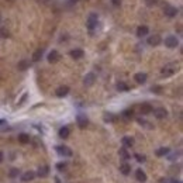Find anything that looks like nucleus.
<instances>
[{"instance_id":"nucleus-26","label":"nucleus","mask_w":183,"mask_h":183,"mask_svg":"<svg viewBox=\"0 0 183 183\" xmlns=\"http://www.w3.org/2000/svg\"><path fill=\"white\" fill-rule=\"evenodd\" d=\"M117 90L118 92H127V90H130V88H128L127 83H124V82H120V83L117 84Z\"/></svg>"},{"instance_id":"nucleus-38","label":"nucleus","mask_w":183,"mask_h":183,"mask_svg":"<svg viewBox=\"0 0 183 183\" xmlns=\"http://www.w3.org/2000/svg\"><path fill=\"white\" fill-rule=\"evenodd\" d=\"M111 3H113L114 6H120V4H121V0H111Z\"/></svg>"},{"instance_id":"nucleus-23","label":"nucleus","mask_w":183,"mask_h":183,"mask_svg":"<svg viewBox=\"0 0 183 183\" xmlns=\"http://www.w3.org/2000/svg\"><path fill=\"white\" fill-rule=\"evenodd\" d=\"M42 54H44V51H42V49H37L35 52H34L33 54V61L34 62H38V61H41V58H42Z\"/></svg>"},{"instance_id":"nucleus-16","label":"nucleus","mask_w":183,"mask_h":183,"mask_svg":"<svg viewBox=\"0 0 183 183\" xmlns=\"http://www.w3.org/2000/svg\"><path fill=\"white\" fill-rule=\"evenodd\" d=\"M135 178H137V180H138V182L144 183L146 180V173L144 172L142 169H137V170H135Z\"/></svg>"},{"instance_id":"nucleus-14","label":"nucleus","mask_w":183,"mask_h":183,"mask_svg":"<svg viewBox=\"0 0 183 183\" xmlns=\"http://www.w3.org/2000/svg\"><path fill=\"white\" fill-rule=\"evenodd\" d=\"M69 55L73 59H81V58H83L84 52H83V49H81V48H76V49H72V51L69 52Z\"/></svg>"},{"instance_id":"nucleus-36","label":"nucleus","mask_w":183,"mask_h":183,"mask_svg":"<svg viewBox=\"0 0 183 183\" xmlns=\"http://www.w3.org/2000/svg\"><path fill=\"white\" fill-rule=\"evenodd\" d=\"M137 121H138L139 124H142V125H146V127H151V125L148 124V123H146V121L144 120V118H138V120H137Z\"/></svg>"},{"instance_id":"nucleus-7","label":"nucleus","mask_w":183,"mask_h":183,"mask_svg":"<svg viewBox=\"0 0 183 183\" xmlns=\"http://www.w3.org/2000/svg\"><path fill=\"white\" fill-rule=\"evenodd\" d=\"M61 59V55H59L58 51H55V49H52L49 54H48V62L51 63H56Z\"/></svg>"},{"instance_id":"nucleus-28","label":"nucleus","mask_w":183,"mask_h":183,"mask_svg":"<svg viewBox=\"0 0 183 183\" xmlns=\"http://www.w3.org/2000/svg\"><path fill=\"white\" fill-rule=\"evenodd\" d=\"M18 169L17 168H13V169H10V172H9V176H10L11 179H16V178H17L18 176Z\"/></svg>"},{"instance_id":"nucleus-32","label":"nucleus","mask_w":183,"mask_h":183,"mask_svg":"<svg viewBox=\"0 0 183 183\" xmlns=\"http://www.w3.org/2000/svg\"><path fill=\"white\" fill-rule=\"evenodd\" d=\"M135 159L139 162V163H142V162H145V161H146L145 155H141V154H135Z\"/></svg>"},{"instance_id":"nucleus-30","label":"nucleus","mask_w":183,"mask_h":183,"mask_svg":"<svg viewBox=\"0 0 183 183\" xmlns=\"http://www.w3.org/2000/svg\"><path fill=\"white\" fill-rule=\"evenodd\" d=\"M113 120H114V114H111V113H104V121H106V123H111Z\"/></svg>"},{"instance_id":"nucleus-9","label":"nucleus","mask_w":183,"mask_h":183,"mask_svg":"<svg viewBox=\"0 0 183 183\" xmlns=\"http://www.w3.org/2000/svg\"><path fill=\"white\" fill-rule=\"evenodd\" d=\"M48 173H49V166H48V165H42V166L38 168L35 175L38 176V178H45V176H48Z\"/></svg>"},{"instance_id":"nucleus-22","label":"nucleus","mask_w":183,"mask_h":183,"mask_svg":"<svg viewBox=\"0 0 183 183\" xmlns=\"http://www.w3.org/2000/svg\"><path fill=\"white\" fill-rule=\"evenodd\" d=\"M152 106L151 104H148V103H144V104H141V113L142 114H149L151 111H152Z\"/></svg>"},{"instance_id":"nucleus-4","label":"nucleus","mask_w":183,"mask_h":183,"mask_svg":"<svg viewBox=\"0 0 183 183\" xmlns=\"http://www.w3.org/2000/svg\"><path fill=\"white\" fill-rule=\"evenodd\" d=\"M178 44H179V40H178L175 35H168L165 38V45L168 48H176Z\"/></svg>"},{"instance_id":"nucleus-34","label":"nucleus","mask_w":183,"mask_h":183,"mask_svg":"<svg viewBox=\"0 0 183 183\" xmlns=\"http://www.w3.org/2000/svg\"><path fill=\"white\" fill-rule=\"evenodd\" d=\"M156 3H158V0H145V4H146V6H149V7L155 6Z\"/></svg>"},{"instance_id":"nucleus-24","label":"nucleus","mask_w":183,"mask_h":183,"mask_svg":"<svg viewBox=\"0 0 183 183\" xmlns=\"http://www.w3.org/2000/svg\"><path fill=\"white\" fill-rule=\"evenodd\" d=\"M18 141H20L21 144H28L30 142V135L28 134H26V132H23V134L18 135Z\"/></svg>"},{"instance_id":"nucleus-1","label":"nucleus","mask_w":183,"mask_h":183,"mask_svg":"<svg viewBox=\"0 0 183 183\" xmlns=\"http://www.w3.org/2000/svg\"><path fill=\"white\" fill-rule=\"evenodd\" d=\"M97 21H99L97 14H96V13H92V14L88 17V20H86V27L92 31V30H95L96 27H97Z\"/></svg>"},{"instance_id":"nucleus-25","label":"nucleus","mask_w":183,"mask_h":183,"mask_svg":"<svg viewBox=\"0 0 183 183\" xmlns=\"http://www.w3.org/2000/svg\"><path fill=\"white\" fill-rule=\"evenodd\" d=\"M118 155H120V158L125 159V161H127V159H130V156H131V155L128 154V151L125 149V148H120V151H118Z\"/></svg>"},{"instance_id":"nucleus-12","label":"nucleus","mask_w":183,"mask_h":183,"mask_svg":"<svg viewBox=\"0 0 183 183\" xmlns=\"http://www.w3.org/2000/svg\"><path fill=\"white\" fill-rule=\"evenodd\" d=\"M146 79H148V76H146V73H144V72H139V73H135V75H134V81L139 84L145 83Z\"/></svg>"},{"instance_id":"nucleus-35","label":"nucleus","mask_w":183,"mask_h":183,"mask_svg":"<svg viewBox=\"0 0 183 183\" xmlns=\"http://www.w3.org/2000/svg\"><path fill=\"white\" fill-rule=\"evenodd\" d=\"M173 182H175V179H172V178H165V179L159 180V183H173Z\"/></svg>"},{"instance_id":"nucleus-5","label":"nucleus","mask_w":183,"mask_h":183,"mask_svg":"<svg viewBox=\"0 0 183 183\" xmlns=\"http://www.w3.org/2000/svg\"><path fill=\"white\" fill-rule=\"evenodd\" d=\"M175 72H176V68L173 63H168V65H165L162 68V75H165V76H170Z\"/></svg>"},{"instance_id":"nucleus-6","label":"nucleus","mask_w":183,"mask_h":183,"mask_svg":"<svg viewBox=\"0 0 183 183\" xmlns=\"http://www.w3.org/2000/svg\"><path fill=\"white\" fill-rule=\"evenodd\" d=\"M96 82V75L93 72H89L86 76L83 77V83L84 86H92V84Z\"/></svg>"},{"instance_id":"nucleus-2","label":"nucleus","mask_w":183,"mask_h":183,"mask_svg":"<svg viewBox=\"0 0 183 183\" xmlns=\"http://www.w3.org/2000/svg\"><path fill=\"white\" fill-rule=\"evenodd\" d=\"M56 149V152H58L61 156H72V149H70L69 146H66V145H59L55 148Z\"/></svg>"},{"instance_id":"nucleus-15","label":"nucleus","mask_w":183,"mask_h":183,"mask_svg":"<svg viewBox=\"0 0 183 183\" xmlns=\"http://www.w3.org/2000/svg\"><path fill=\"white\" fill-rule=\"evenodd\" d=\"M148 33H149V28L146 26H139L138 28H137V37H139V38L148 35Z\"/></svg>"},{"instance_id":"nucleus-37","label":"nucleus","mask_w":183,"mask_h":183,"mask_svg":"<svg viewBox=\"0 0 183 183\" xmlns=\"http://www.w3.org/2000/svg\"><path fill=\"white\" fill-rule=\"evenodd\" d=\"M161 90H162V89L159 88V86H155V88L151 89V92H155V93H161Z\"/></svg>"},{"instance_id":"nucleus-27","label":"nucleus","mask_w":183,"mask_h":183,"mask_svg":"<svg viewBox=\"0 0 183 183\" xmlns=\"http://www.w3.org/2000/svg\"><path fill=\"white\" fill-rule=\"evenodd\" d=\"M9 37H10L9 30L4 28V27H2V28H0V38H9Z\"/></svg>"},{"instance_id":"nucleus-11","label":"nucleus","mask_w":183,"mask_h":183,"mask_svg":"<svg viewBox=\"0 0 183 183\" xmlns=\"http://www.w3.org/2000/svg\"><path fill=\"white\" fill-rule=\"evenodd\" d=\"M69 93V86H59L56 90H55V95L58 97H65Z\"/></svg>"},{"instance_id":"nucleus-3","label":"nucleus","mask_w":183,"mask_h":183,"mask_svg":"<svg viewBox=\"0 0 183 183\" xmlns=\"http://www.w3.org/2000/svg\"><path fill=\"white\" fill-rule=\"evenodd\" d=\"M163 13H165V16H166V17L173 18V17H176V14H178V9L173 7L172 4H166V6H165V9H163Z\"/></svg>"},{"instance_id":"nucleus-8","label":"nucleus","mask_w":183,"mask_h":183,"mask_svg":"<svg viewBox=\"0 0 183 183\" xmlns=\"http://www.w3.org/2000/svg\"><path fill=\"white\" fill-rule=\"evenodd\" d=\"M154 116L156 118H159V120H162V118L168 117V110H165L163 107H159V109H155L154 110Z\"/></svg>"},{"instance_id":"nucleus-42","label":"nucleus","mask_w":183,"mask_h":183,"mask_svg":"<svg viewBox=\"0 0 183 183\" xmlns=\"http://www.w3.org/2000/svg\"><path fill=\"white\" fill-rule=\"evenodd\" d=\"M173 183H182V182H180V180H176V179H175V182H173Z\"/></svg>"},{"instance_id":"nucleus-31","label":"nucleus","mask_w":183,"mask_h":183,"mask_svg":"<svg viewBox=\"0 0 183 183\" xmlns=\"http://www.w3.org/2000/svg\"><path fill=\"white\" fill-rule=\"evenodd\" d=\"M28 68V62L27 61H21V62L18 63V69L20 70H26Z\"/></svg>"},{"instance_id":"nucleus-13","label":"nucleus","mask_w":183,"mask_h":183,"mask_svg":"<svg viewBox=\"0 0 183 183\" xmlns=\"http://www.w3.org/2000/svg\"><path fill=\"white\" fill-rule=\"evenodd\" d=\"M162 42V38L159 35H151L149 38H148V44L151 45V47H156V45H159Z\"/></svg>"},{"instance_id":"nucleus-33","label":"nucleus","mask_w":183,"mask_h":183,"mask_svg":"<svg viewBox=\"0 0 183 183\" xmlns=\"http://www.w3.org/2000/svg\"><path fill=\"white\" fill-rule=\"evenodd\" d=\"M66 166H68V165H66L65 162H59V163H56V169H58V170H65Z\"/></svg>"},{"instance_id":"nucleus-29","label":"nucleus","mask_w":183,"mask_h":183,"mask_svg":"<svg viewBox=\"0 0 183 183\" xmlns=\"http://www.w3.org/2000/svg\"><path fill=\"white\" fill-rule=\"evenodd\" d=\"M132 116H134V110H132V109H128V110H125L124 113H123V117H124V118H131Z\"/></svg>"},{"instance_id":"nucleus-41","label":"nucleus","mask_w":183,"mask_h":183,"mask_svg":"<svg viewBox=\"0 0 183 183\" xmlns=\"http://www.w3.org/2000/svg\"><path fill=\"white\" fill-rule=\"evenodd\" d=\"M76 2H77V0H69V3H70V4H75Z\"/></svg>"},{"instance_id":"nucleus-40","label":"nucleus","mask_w":183,"mask_h":183,"mask_svg":"<svg viewBox=\"0 0 183 183\" xmlns=\"http://www.w3.org/2000/svg\"><path fill=\"white\" fill-rule=\"evenodd\" d=\"M6 124V120H3V118H0V125H3Z\"/></svg>"},{"instance_id":"nucleus-20","label":"nucleus","mask_w":183,"mask_h":183,"mask_svg":"<svg viewBox=\"0 0 183 183\" xmlns=\"http://www.w3.org/2000/svg\"><path fill=\"white\" fill-rule=\"evenodd\" d=\"M169 152H170V149H169L168 146H162V148H159V149H156V156H166V155H169Z\"/></svg>"},{"instance_id":"nucleus-19","label":"nucleus","mask_w":183,"mask_h":183,"mask_svg":"<svg viewBox=\"0 0 183 183\" xmlns=\"http://www.w3.org/2000/svg\"><path fill=\"white\" fill-rule=\"evenodd\" d=\"M120 172L123 173V175H130V173H131V165L130 163L120 165Z\"/></svg>"},{"instance_id":"nucleus-39","label":"nucleus","mask_w":183,"mask_h":183,"mask_svg":"<svg viewBox=\"0 0 183 183\" xmlns=\"http://www.w3.org/2000/svg\"><path fill=\"white\" fill-rule=\"evenodd\" d=\"M3 159H4V154H3V152H2V151H0V163L3 162Z\"/></svg>"},{"instance_id":"nucleus-10","label":"nucleus","mask_w":183,"mask_h":183,"mask_svg":"<svg viewBox=\"0 0 183 183\" xmlns=\"http://www.w3.org/2000/svg\"><path fill=\"white\" fill-rule=\"evenodd\" d=\"M76 121H77V125H79V128H86V127H88V124H89L88 117H86V116H83V114H79V116H77V118H76Z\"/></svg>"},{"instance_id":"nucleus-21","label":"nucleus","mask_w":183,"mask_h":183,"mask_svg":"<svg viewBox=\"0 0 183 183\" xmlns=\"http://www.w3.org/2000/svg\"><path fill=\"white\" fill-rule=\"evenodd\" d=\"M69 134H70V130H69L68 127H62V128H59V137H61V138L66 139L68 137H69Z\"/></svg>"},{"instance_id":"nucleus-18","label":"nucleus","mask_w":183,"mask_h":183,"mask_svg":"<svg viewBox=\"0 0 183 183\" xmlns=\"http://www.w3.org/2000/svg\"><path fill=\"white\" fill-rule=\"evenodd\" d=\"M34 178H35V173H34L33 170H28V172H26L21 176V180L23 182H30V180H33Z\"/></svg>"},{"instance_id":"nucleus-17","label":"nucleus","mask_w":183,"mask_h":183,"mask_svg":"<svg viewBox=\"0 0 183 183\" xmlns=\"http://www.w3.org/2000/svg\"><path fill=\"white\" fill-rule=\"evenodd\" d=\"M121 142H123L124 148H130V146L134 145V138H132V137H123Z\"/></svg>"}]
</instances>
